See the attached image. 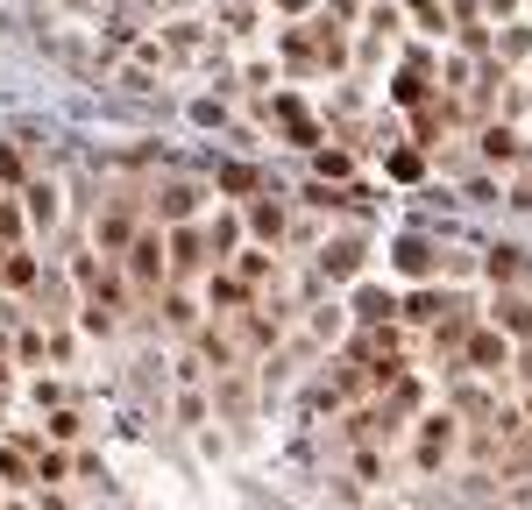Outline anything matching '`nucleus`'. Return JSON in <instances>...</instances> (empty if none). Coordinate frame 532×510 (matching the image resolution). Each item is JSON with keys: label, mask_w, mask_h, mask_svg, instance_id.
I'll return each mask as SVG.
<instances>
[{"label": "nucleus", "mask_w": 532, "mask_h": 510, "mask_svg": "<svg viewBox=\"0 0 532 510\" xmlns=\"http://www.w3.org/2000/svg\"><path fill=\"white\" fill-rule=\"evenodd\" d=\"M199 355H206V362H235V348H227V333H213V326H199Z\"/></svg>", "instance_id": "16"}, {"label": "nucleus", "mask_w": 532, "mask_h": 510, "mask_svg": "<svg viewBox=\"0 0 532 510\" xmlns=\"http://www.w3.org/2000/svg\"><path fill=\"white\" fill-rule=\"evenodd\" d=\"M199 263H213V255H199V234H171V270H199Z\"/></svg>", "instance_id": "6"}, {"label": "nucleus", "mask_w": 532, "mask_h": 510, "mask_svg": "<svg viewBox=\"0 0 532 510\" xmlns=\"http://www.w3.org/2000/svg\"><path fill=\"white\" fill-rule=\"evenodd\" d=\"M0 277H8V291H29V284H36V263H29V255L15 248L8 263H0Z\"/></svg>", "instance_id": "13"}, {"label": "nucleus", "mask_w": 532, "mask_h": 510, "mask_svg": "<svg viewBox=\"0 0 532 510\" xmlns=\"http://www.w3.org/2000/svg\"><path fill=\"white\" fill-rule=\"evenodd\" d=\"M483 156H490V163H511V156H518V135H511V128H483Z\"/></svg>", "instance_id": "12"}, {"label": "nucleus", "mask_w": 532, "mask_h": 510, "mask_svg": "<svg viewBox=\"0 0 532 510\" xmlns=\"http://www.w3.org/2000/svg\"><path fill=\"white\" fill-rule=\"evenodd\" d=\"M164 319H171V326H199V312H192L185 298H171V305H164Z\"/></svg>", "instance_id": "21"}, {"label": "nucleus", "mask_w": 532, "mask_h": 510, "mask_svg": "<svg viewBox=\"0 0 532 510\" xmlns=\"http://www.w3.org/2000/svg\"><path fill=\"white\" fill-rule=\"evenodd\" d=\"M206 241H213V255H227V248H235V241H242V227H235V220H227V213H220V220H213V234H206Z\"/></svg>", "instance_id": "18"}, {"label": "nucleus", "mask_w": 532, "mask_h": 510, "mask_svg": "<svg viewBox=\"0 0 532 510\" xmlns=\"http://www.w3.org/2000/svg\"><path fill=\"white\" fill-rule=\"evenodd\" d=\"M93 234H100V248H107V255H128L135 220H128V213H107V220H93Z\"/></svg>", "instance_id": "4"}, {"label": "nucleus", "mask_w": 532, "mask_h": 510, "mask_svg": "<svg viewBox=\"0 0 532 510\" xmlns=\"http://www.w3.org/2000/svg\"><path fill=\"white\" fill-rule=\"evenodd\" d=\"M242 333H249V348H270L277 340V312L263 319V312H242Z\"/></svg>", "instance_id": "14"}, {"label": "nucleus", "mask_w": 532, "mask_h": 510, "mask_svg": "<svg viewBox=\"0 0 532 510\" xmlns=\"http://www.w3.org/2000/svg\"><path fill=\"white\" fill-rule=\"evenodd\" d=\"M355 312H362V319H391V298H384V291H362Z\"/></svg>", "instance_id": "19"}, {"label": "nucleus", "mask_w": 532, "mask_h": 510, "mask_svg": "<svg viewBox=\"0 0 532 510\" xmlns=\"http://www.w3.org/2000/svg\"><path fill=\"white\" fill-rule=\"evenodd\" d=\"M355 263H362V248H355V241H341V248L327 255V277H355Z\"/></svg>", "instance_id": "17"}, {"label": "nucleus", "mask_w": 532, "mask_h": 510, "mask_svg": "<svg viewBox=\"0 0 532 510\" xmlns=\"http://www.w3.org/2000/svg\"><path fill=\"white\" fill-rule=\"evenodd\" d=\"M483 270H490L497 284H511V277H525V248H511V241H497V248H490V263H483Z\"/></svg>", "instance_id": "5"}, {"label": "nucleus", "mask_w": 532, "mask_h": 510, "mask_svg": "<svg viewBox=\"0 0 532 510\" xmlns=\"http://www.w3.org/2000/svg\"><path fill=\"white\" fill-rule=\"evenodd\" d=\"M426 433H419V468H440L447 461V447H454V418L447 411H433V418H419Z\"/></svg>", "instance_id": "3"}, {"label": "nucleus", "mask_w": 532, "mask_h": 510, "mask_svg": "<svg viewBox=\"0 0 532 510\" xmlns=\"http://www.w3.org/2000/svg\"><path fill=\"white\" fill-rule=\"evenodd\" d=\"M497 326L504 333H532V305L525 298H497Z\"/></svg>", "instance_id": "9"}, {"label": "nucleus", "mask_w": 532, "mask_h": 510, "mask_svg": "<svg viewBox=\"0 0 532 510\" xmlns=\"http://www.w3.org/2000/svg\"><path fill=\"white\" fill-rule=\"evenodd\" d=\"M0 178H22V149H8V142H0Z\"/></svg>", "instance_id": "22"}, {"label": "nucleus", "mask_w": 532, "mask_h": 510, "mask_svg": "<svg viewBox=\"0 0 532 510\" xmlns=\"http://www.w3.org/2000/svg\"><path fill=\"white\" fill-rule=\"evenodd\" d=\"M249 227H256L263 241H277V234H284V206H270V199H256V206H249Z\"/></svg>", "instance_id": "8"}, {"label": "nucleus", "mask_w": 532, "mask_h": 510, "mask_svg": "<svg viewBox=\"0 0 532 510\" xmlns=\"http://www.w3.org/2000/svg\"><path fill=\"white\" fill-rule=\"evenodd\" d=\"M518 206H532V178H525V192H518Z\"/></svg>", "instance_id": "23"}, {"label": "nucleus", "mask_w": 532, "mask_h": 510, "mask_svg": "<svg viewBox=\"0 0 532 510\" xmlns=\"http://www.w3.org/2000/svg\"><path fill=\"white\" fill-rule=\"evenodd\" d=\"M462 362H469L476 376H504V369H511V340H504V326H483V333H469Z\"/></svg>", "instance_id": "2"}, {"label": "nucleus", "mask_w": 532, "mask_h": 510, "mask_svg": "<svg viewBox=\"0 0 532 510\" xmlns=\"http://www.w3.org/2000/svg\"><path fill=\"white\" fill-rule=\"evenodd\" d=\"M206 298H213V305H227V312H242V305H249V291H242L235 277H206Z\"/></svg>", "instance_id": "11"}, {"label": "nucleus", "mask_w": 532, "mask_h": 510, "mask_svg": "<svg viewBox=\"0 0 532 510\" xmlns=\"http://www.w3.org/2000/svg\"><path fill=\"white\" fill-rule=\"evenodd\" d=\"M525 418H532V397H525Z\"/></svg>", "instance_id": "25"}, {"label": "nucleus", "mask_w": 532, "mask_h": 510, "mask_svg": "<svg viewBox=\"0 0 532 510\" xmlns=\"http://www.w3.org/2000/svg\"><path fill=\"white\" fill-rule=\"evenodd\" d=\"M29 220H36V227L57 220V192H50V185H29Z\"/></svg>", "instance_id": "15"}, {"label": "nucleus", "mask_w": 532, "mask_h": 510, "mask_svg": "<svg viewBox=\"0 0 532 510\" xmlns=\"http://www.w3.org/2000/svg\"><path fill=\"white\" fill-rule=\"evenodd\" d=\"M0 241H8V248L22 241V213H15V206H0Z\"/></svg>", "instance_id": "20"}, {"label": "nucleus", "mask_w": 532, "mask_h": 510, "mask_svg": "<svg viewBox=\"0 0 532 510\" xmlns=\"http://www.w3.org/2000/svg\"><path fill=\"white\" fill-rule=\"evenodd\" d=\"M398 270H405V277H426V270H433V248H426V241H398Z\"/></svg>", "instance_id": "10"}, {"label": "nucleus", "mask_w": 532, "mask_h": 510, "mask_svg": "<svg viewBox=\"0 0 532 510\" xmlns=\"http://www.w3.org/2000/svg\"><path fill=\"white\" fill-rule=\"evenodd\" d=\"M518 461H525V468H532V440H525V454H518Z\"/></svg>", "instance_id": "24"}, {"label": "nucleus", "mask_w": 532, "mask_h": 510, "mask_svg": "<svg viewBox=\"0 0 532 510\" xmlns=\"http://www.w3.org/2000/svg\"><path fill=\"white\" fill-rule=\"evenodd\" d=\"M128 277H135L142 298L164 291V284H171V241H164V234H135V241H128Z\"/></svg>", "instance_id": "1"}, {"label": "nucleus", "mask_w": 532, "mask_h": 510, "mask_svg": "<svg viewBox=\"0 0 532 510\" xmlns=\"http://www.w3.org/2000/svg\"><path fill=\"white\" fill-rule=\"evenodd\" d=\"M192 206H199V185H164V206H157V213H164V220H185Z\"/></svg>", "instance_id": "7"}]
</instances>
